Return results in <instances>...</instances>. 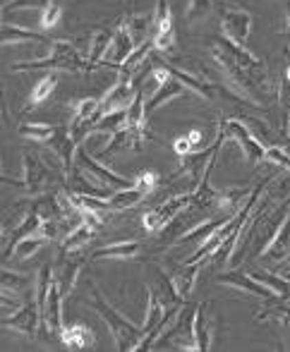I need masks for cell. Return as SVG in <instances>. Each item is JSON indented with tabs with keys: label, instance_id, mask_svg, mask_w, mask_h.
<instances>
[{
	"label": "cell",
	"instance_id": "cell-19",
	"mask_svg": "<svg viewBox=\"0 0 290 352\" xmlns=\"http://www.w3.org/2000/svg\"><path fill=\"white\" fill-rule=\"evenodd\" d=\"M209 307H211V302H199L197 311H194V345H197V350H202V352L211 350V343H214Z\"/></svg>",
	"mask_w": 290,
	"mask_h": 352
},
{
	"label": "cell",
	"instance_id": "cell-4",
	"mask_svg": "<svg viewBox=\"0 0 290 352\" xmlns=\"http://www.w3.org/2000/svg\"><path fill=\"white\" fill-rule=\"evenodd\" d=\"M194 311H197V305L180 307L173 326L163 331L161 338L156 340V345L175 343L180 350H197V345H194Z\"/></svg>",
	"mask_w": 290,
	"mask_h": 352
},
{
	"label": "cell",
	"instance_id": "cell-26",
	"mask_svg": "<svg viewBox=\"0 0 290 352\" xmlns=\"http://www.w3.org/2000/svg\"><path fill=\"white\" fill-rule=\"evenodd\" d=\"M168 72L173 74V77H178L180 82L187 87V91H192L194 96H204V98H214V94H216V87L214 84H209V82H204V79H199V77H194V74H189V72H185V70H180V67H175V65H163Z\"/></svg>",
	"mask_w": 290,
	"mask_h": 352
},
{
	"label": "cell",
	"instance_id": "cell-40",
	"mask_svg": "<svg viewBox=\"0 0 290 352\" xmlns=\"http://www.w3.org/2000/svg\"><path fill=\"white\" fill-rule=\"evenodd\" d=\"M249 274H252L259 283H264V285H269L271 290H276L278 295L290 292V280L286 276H276V274H271V271H249Z\"/></svg>",
	"mask_w": 290,
	"mask_h": 352
},
{
	"label": "cell",
	"instance_id": "cell-9",
	"mask_svg": "<svg viewBox=\"0 0 290 352\" xmlns=\"http://www.w3.org/2000/svg\"><path fill=\"white\" fill-rule=\"evenodd\" d=\"M0 324L5 326V329L14 331V333H22L27 336V338H34L39 331V326L43 324V316H41V307H39L37 300H29L24 302L22 307H19L17 311H12V316H3V321Z\"/></svg>",
	"mask_w": 290,
	"mask_h": 352
},
{
	"label": "cell",
	"instance_id": "cell-37",
	"mask_svg": "<svg viewBox=\"0 0 290 352\" xmlns=\"http://www.w3.org/2000/svg\"><path fill=\"white\" fill-rule=\"evenodd\" d=\"M168 32H175L171 0H156V12H154V34H168Z\"/></svg>",
	"mask_w": 290,
	"mask_h": 352
},
{
	"label": "cell",
	"instance_id": "cell-2",
	"mask_svg": "<svg viewBox=\"0 0 290 352\" xmlns=\"http://www.w3.org/2000/svg\"><path fill=\"white\" fill-rule=\"evenodd\" d=\"M37 70H65V72H92V63L84 53L77 51L74 41L68 38H56L51 43V53L46 58L37 60H22L14 63L10 72H37Z\"/></svg>",
	"mask_w": 290,
	"mask_h": 352
},
{
	"label": "cell",
	"instance_id": "cell-17",
	"mask_svg": "<svg viewBox=\"0 0 290 352\" xmlns=\"http://www.w3.org/2000/svg\"><path fill=\"white\" fill-rule=\"evenodd\" d=\"M84 261H87V256H84L79 250L77 252H60V271H56V278H58L65 295H68V292H72V287H74V283H77V276H79V271H82Z\"/></svg>",
	"mask_w": 290,
	"mask_h": 352
},
{
	"label": "cell",
	"instance_id": "cell-44",
	"mask_svg": "<svg viewBox=\"0 0 290 352\" xmlns=\"http://www.w3.org/2000/svg\"><path fill=\"white\" fill-rule=\"evenodd\" d=\"M264 161L273 163V166H278L286 173H290V153L286 151V146H269L267 158H264Z\"/></svg>",
	"mask_w": 290,
	"mask_h": 352
},
{
	"label": "cell",
	"instance_id": "cell-32",
	"mask_svg": "<svg viewBox=\"0 0 290 352\" xmlns=\"http://www.w3.org/2000/svg\"><path fill=\"white\" fill-rule=\"evenodd\" d=\"M60 127L56 125H46V122H22L17 127V135L24 140H34V142H51L58 135Z\"/></svg>",
	"mask_w": 290,
	"mask_h": 352
},
{
	"label": "cell",
	"instance_id": "cell-8",
	"mask_svg": "<svg viewBox=\"0 0 290 352\" xmlns=\"http://www.w3.org/2000/svg\"><path fill=\"white\" fill-rule=\"evenodd\" d=\"M74 163H77L79 168H82L84 173H89L92 177H96L101 185L111 187L113 192L116 190H127V187H132L134 182L125 180L123 175H118V173H113L111 168L106 166V163H101L96 156H92V153L87 151V146L84 144H79L77 148V158H74Z\"/></svg>",
	"mask_w": 290,
	"mask_h": 352
},
{
	"label": "cell",
	"instance_id": "cell-51",
	"mask_svg": "<svg viewBox=\"0 0 290 352\" xmlns=\"http://www.w3.org/2000/svg\"><path fill=\"white\" fill-rule=\"evenodd\" d=\"M283 276H286V278L290 280V271H286V274H283Z\"/></svg>",
	"mask_w": 290,
	"mask_h": 352
},
{
	"label": "cell",
	"instance_id": "cell-39",
	"mask_svg": "<svg viewBox=\"0 0 290 352\" xmlns=\"http://www.w3.org/2000/svg\"><path fill=\"white\" fill-rule=\"evenodd\" d=\"M127 127V111H116V113H106V116L99 120L96 130L94 132H103V135H113V132Z\"/></svg>",
	"mask_w": 290,
	"mask_h": 352
},
{
	"label": "cell",
	"instance_id": "cell-16",
	"mask_svg": "<svg viewBox=\"0 0 290 352\" xmlns=\"http://www.w3.org/2000/svg\"><path fill=\"white\" fill-rule=\"evenodd\" d=\"M68 187L70 192H77V195H89V197H99V199H111L113 190L96 180L92 175H84V170L79 166L72 168V175L68 173Z\"/></svg>",
	"mask_w": 290,
	"mask_h": 352
},
{
	"label": "cell",
	"instance_id": "cell-11",
	"mask_svg": "<svg viewBox=\"0 0 290 352\" xmlns=\"http://www.w3.org/2000/svg\"><path fill=\"white\" fill-rule=\"evenodd\" d=\"M226 137L228 140H235L240 144V148L245 151V156L252 163H259L267 158V146L252 135L247 125L242 120H233V118H226Z\"/></svg>",
	"mask_w": 290,
	"mask_h": 352
},
{
	"label": "cell",
	"instance_id": "cell-14",
	"mask_svg": "<svg viewBox=\"0 0 290 352\" xmlns=\"http://www.w3.org/2000/svg\"><path fill=\"white\" fill-rule=\"evenodd\" d=\"M139 87H134L132 82H125V79H118L116 84H113L111 89H108V94L101 98V113L106 116V113H116V111H127L130 106H132L134 96H137Z\"/></svg>",
	"mask_w": 290,
	"mask_h": 352
},
{
	"label": "cell",
	"instance_id": "cell-34",
	"mask_svg": "<svg viewBox=\"0 0 290 352\" xmlns=\"http://www.w3.org/2000/svg\"><path fill=\"white\" fill-rule=\"evenodd\" d=\"M142 199H144V195L132 185V187H127V190H116V192H113L111 199H108V206H111L113 213H118V211L132 209V206H137Z\"/></svg>",
	"mask_w": 290,
	"mask_h": 352
},
{
	"label": "cell",
	"instance_id": "cell-22",
	"mask_svg": "<svg viewBox=\"0 0 290 352\" xmlns=\"http://www.w3.org/2000/svg\"><path fill=\"white\" fill-rule=\"evenodd\" d=\"M41 221L43 218L39 216L37 211H29L27 216L19 221V226L14 228V232H12V240L10 242H5V250H3V259H10V254H12V250H14V245H17L22 237H29V235H34V232H39V228H41Z\"/></svg>",
	"mask_w": 290,
	"mask_h": 352
},
{
	"label": "cell",
	"instance_id": "cell-47",
	"mask_svg": "<svg viewBox=\"0 0 290 352\" xmlns=\"http://www.w3.org/2000/svg\"><path fill=\"white\" fill-rule=\"evenodd\" d=\"M51 5V0H10L8 5H3V12H10V10H32V8H39V10H46Z\"/></svg>",
	"mask_w": 290,
	"mask_h": 352
},
{
	"label": "cell",
	"instance_id": "cell-48",
	"mask_svg": "<svg viewBox=\"0 0 290 352\" xmlns=\"http://www.w3.org/2000/svg\"><path fill=\"white\" fill-rule=\"evenodd\" d=\"M173 151L178 153V156L192 153V142H189V137H178V140L173 142Z\"/></svg>",
	"mask_w": 290,
	"mask_h": 352
},
{
	"label": "cell",
	"instance_id": "cell-30",
	"mask_svg": "<svg viewBox=\"0 0 290 352\" xmlns=\"http://www.w3.org/2000/svg\"><path fill=\"white\" fill-rule=\"evenodd\" d=\"M231 216H218V218H209L207 223H199V226H194L192 230L187 232V235H183L178 240V245H185V242H199L202 245L204 240H209V237L214 235V232L218 230V228L223 226V223L228 221Z\"/></svg>",
	"mask_w": 290,
	"mask_h": 352
},
{
	"label": "cell",
	"instance_id": "cell-13",
	"mask_svg": "<svg viewBox=\"0 0 290 352\" xmlns=\"http://www.w3.org/2000/svg\"><path fill=\"white\" fill-rule=\"evenodd\" d=\"M134 48H137V43H134V38L130 36L127 27H125L123 22H118L116 32H113L111 48H108L106 58H103L99 67H116V70H120V65H123V63L132 56Z\"/></svg>",
	"mask_w": 290,
	"mask_h": 352
},
{
	"label": "cell",
	"instance_id": "cell-20",
	"mask_svg": "<svg viewBox=\"0 0 290 352\" xmlns=\"http://www.w3.org/2000/svg\"><path fill=\"white\" fill-rule=\"evenodd\" d=\"M142 245L137 240H125V242H116V245L101 247L92 254V261H101V259H134L139 254Z\"/></svg>",
	"mask_w": 290,
	"mask_h": 352
},
{
	"label": "cell",
	"instance_id": "cell-43",
	"mask_svg": "<svg viewBox=\"0 0 290 352\" xmlns=\"http://www.w3.org/2000/svg\"><path fill=\"white\" fill-rule=\"evenodd\" d=\"M65 226H68V221H56V218H48V221H41L39 235H43L48 242H56L58 237L65 232Z\"/></svg>",
	"mask_w": 290,
	"mask_h": 352
},
{
	"label": "cell",
	"instance_id": "cell-41",
	"mask_svg": "<svg viewBox=\"0 0 290 352\" xmlns=\"http://www.w3.org/2000/svg\"><path fill=\"white\" fill-rule=\"evenodd\" d=\"M209 12H211V0H187V8H185L187 22H197V19L207 17Z\"/></svg>",
	"mask_w": 290,
	"mask_h": 352
},
{
	"label": "cell",
	"instance_id": "cell-54",
	"mask_svg": "<svg viewBox=\"0 0 290 352\" xmlns=\"http://www.w3.org/2000/svg\"><path fill=\"white\" fill-rule=\"evenodd\" d=\"M288 24H290V12H288Z\"/></svg>",
	"mask_w": 290,
	"mask_h": 352
},
{
	"label": "cell",
	"instance_id": "cell-12",
	"mask_svg": "<svg viewBox=\"0 0 290 352\" xmlns=\"http://www.w3.org/2000/svg\"><path fill=\"white\" fill-rule=\"evenodd\" d=\"M221 32L223 38L245 46L249 32H252V14L242 8H226L221 12Z\"/></svg>",
	"mask_w": 290,
	"mask_h": 352
},
{
	"label": "cell",
	"instance_id": "cell-6",
	"mask_svg": "<svg viewBox=\"0 0 290 352\" xmlns=\"http://www.w3.org/2000/svg\"><path fill=\"white\" fill-rule=\"evenodd\" d=\"M22 180H24V192H29L32 197H39L53 185V170L43 163V158L39 153L24 151Z\"/></svg>",
	"mask_w": 290,
	"mask_h": 352
},
{
	"label": "cell",
	"instance_id": "cell-18",
	"mask_svg": "<svg viewBox=\"0 0 290 352\" xmlns=\"http://www.w3.org/2000/svg\"><path fill=\"white\" fill-rule=\"evenodd\" d=\"M48 144H51V148L58 153V158H60V163H63L65 173H72V168L77 166V163H74V158H77L79 144L74 142V137H72V135H70V127L60 125L58 135L53 137V140L48 142Z\"/></svg>",
	"mask_w": 290,
	"mask_h": 352
},
{
	"label": "cell",
	"instance_id": "cell-42",
	"mask_svg": "<svg viewBox=\"0 0 290 352\" xmlns=\"http://www.w3.org/2000/svg\"><path fill=\"white\" fill-rule=\"evenodd\" d=\"M0 280H3V292H10V290L19 292V290H24V287L29 285V278H27V276L17 274V271H8V269L3 271Z\"/></svg>",
	"mask_w": 290,
	"mask_h": 352
},
{
	"label": "cell",
	"instance_id": "cell-24",
	"mask_svg": "<svg viewBox=\"0 0 290 352\" xmlns=\"http://www.w3.org/2000/svg\"><path fill=\"white\" fill-rule=\"evenodd\" d=\"M257 321H276V324H290V292L278 295L276 300H269V307H262Z\"/></svg>",
	"mask_w": 290,
	"mask_h": 352
},
{
	"label": "cell",
	"instance_id": "cell-36",
	"mask_svg": "<svg viewBox=\"0 0 290 352\" xmlns=\"http://www.w3.org/2000/svg\"><path fill=\"white\" fill-rule=\"evenodd\" d=\"M58 87V77L53 72H48L46 77H41L37 82V87L32 89V96H29V108H37L39 103H43L46 98H51V94Z\"/></svg>",
	"mask_w": 290,
	"mask_h": 352
},
{
	"label": "cell",
	"instance_id": "cell-21",
	"mask_svg": "<svg viewBox=\"0 0 290 352\" xmlns=\"http://www.w3.org/2000/svg\"><path fill=\"white\" fill-rule=\"evenodd\" d=\"M60 338L63 343L68 345L70 350H87L94 345V331L89 329L87 324H74V326H68L60 331Z\"/></svg>",
	"mask_w": 290,
	"mask_h": 352
},
{
	"label": "cell",
	"instance_id": "cell-50",
	"mask_svg": "<svg viewBox=\"0 0 290 352\" xmlns=\"http://www.w3.org/2000/svg\"><path fill=\"white\" fill-rule=\"evenodd\" d=\"M286 79H290V65H288V70H286Z\"/></svg>",
	"mask_w": 290,
	"mask_h": 352
},
{
	"label": "cell",
	"instance_id": "cell-1",
	"mask_svg": "<svg viewBox=\"0 0 290 352\" xmlns=\"http://www.w3.org/2000/svg\"><path fill=\"white\" fill-rule=\"evenodd\" d=\"M209 53L221 67L223 77H226V87L235 96L247 101L249 106H267L271 98L273 84L269 79V67L262 58H257L252 51L228 41V38L211 41Z\"/></svg>",
	"mask_w": 290,
	"mask_h": 352
},
{
	"label": "cell",
	"instance_id": "cell-15",
	"mask_svg": "<svg viewBox=\"0 0 290 352\" xmlns=\"http://www.w3.org/2000/svg\"><path fill=\"white\" fill-rule=\"evenodd\" d=\"M63 287H60L58 278L53 276V283H51V292H48V300H46V307L41 309V316H43V329H48L51 333H58L63 331Z\"/></svg>",
	"mask_w": 290,
	"mask_h": 352
},
{
	"label": "cell",
	"instance_id": "cell-31",
	"mask_svg": "<svg viewBox=\"0 0 290 352\" xmlns=\"http://www.w3.org/2000/svg\"><path fill=\"white\" fill-rule=\"evenodd\" d=\"M197 276H199V264H187L185 261L183 266H178V269L171 274V278L175 283V287H178L180 297L189 295V292L194 290V283H197Z\"/></svg>",
	"mask_w": 290,
	"mask_h": 352
},
{
	"label": "cell",
	"instance_id": "cell-28",
	"mask_svg": "<svg viewBox=\"0 0 290 352\" xmlns=\"http://www.w3.org/2000/svg\"><path fill=\"white\" fill-rule=\"evenodd\" d=\"M111 41H113V32H106V29H96L92 36V41H89V63H92V70H96L99 65H101V60L106 58L108 48H111Z\"/></svg>",
	"mask_w": 290,
	"mask_h": 352
},
{
	"label": "cell",
	"instance_id": "cell-27",
	"mask_svg": "<svg viewBox=\"0 0 290 352\" xmlns=\"http://www.w3.org/2000/svg\"><path fill=\"white\" fill-rule=\"evenodd\" d=\"M123 24L127 27L130 36L134 38V43H144L147 41V34H154V14L139 12V14H127L123 19Z\"/></svg>",
	"mask_w": 290,
	"mask_h": 352
},
{
	"label": "cell",
	"instance_id": "cell-35",
	"mask_svg": "<svg viewBox=\"0 0 290 352\" xmlns=\"http://www.w3.org/2000/svg\"><path fill=\"white\" fill-rule=\"evenodd\" d=\"M125 148H134V137L127 127H123V130L108 135V144L103 148H99L96 156H113V153L125 151Z\"/></svg>",
	"mask_w": 290,
	"mask_h": 352
},
{
	"label": "cell",
	"instance_id": "cell-49",
	"mask_svg": "<svg viewBox=\"0 0 290 352\" xmlns=\"http://www.w3.org/2000/svg\"><path fill=\"white\" fill-rule=\"evenodd\" d=\"M187 137H189V142H192V148H197L199 144L204 142V135H202V132H199V130H192V132H189Z\"/></svg>",
	"mask_w": 290,
	"mask_h": 352
},
{
	"label": "cell",
	"instance_id": "cell-7",
	"mask_svg": "<svg viewBox=\"0 0 290 352\" xmlns=\"http://www.w3.org/2000/svg\"><path fill=\"white\" fill-rule=\"evenodd\" d=\"M152 77L156 79V91H154L147 101V118H152L161 106H166L168 101H173V98L183 96V94L187 91V87H185L178 77H173L166 67H154Z\"/></svg>",
	"mask_w": 290,
	"mask_h": 352
},
{
	"label": "cell",
	"instance_id": "cell-55",
	"mask_svg": "<svg viewBox=\"0 0 290 352\" xmlns=\"http://www.w3.org/2000/svg\"><path fill=\"white\" fill-rule=\"evenodd\" d=\"M5 3H8V0H5Z\"/></svg>",
	"mask_w": 290,
	"mask_h": 352
},
{
	"label": "cell",
	"instance_id": "cell-46",
	"mask_svg": "<svg viewBox=\"0 0 290 352\" xmlns=\"http://www.w3.org/2000/svg\"><path fill=\"white\" fill-rule=\"evenodd\" d=\"M60 14H63V5L60 3H51L46 10H41V29L51 32V29L60 22Z\"/></svg>",
	"mask_w": 290,
	"mask_h": 352
},
{
	"label": "cell",
	"instance_id": "cell-53",
	"mask_svg": "<svg viewBox=\"0 0 290 352\" xmlns=\"http://www.w3.org/2000/svg\"><path fill=\"white\" fill-rule=\"evenodd\" d=\"M51 3H63V0H51Z\"/></svg>",
	"mask_w": 290,
	"mask_h": 352
},
{
	"label": "cell",
	"instance_id": "cell-29",
	"mask_svg": "<svg viewBox=\"0 0 290 352\" xmlns=\"http://www.w3.org/2000/svg\"><path fill=\"white\" fill-rule=\"evenodd\" d=\"M288 254H290V216L283 221V226L278 228L276 237H273L271 245H269L267 252H264V256H269V259H273V261H283Z\"/></svg>",
	"mask_w": 290,
	"mask_h": 352
},
{
	"label": "cell",
	"instance_id": "cell-25",
	"mask_svg": "<svg viewBox=\"0 0 290 352\" xmlns=\"http://www.w3.org/2000/svg\"><path fill=\"white\" fill-rule=\"evenodd\" d=\"M94 235H96V228L89 226V223L79 221L77 226L72 228V230L65 235L63 245H60V252H77V250H84V247L89 245V242L94 240Z\"/></svg>",
	"mask_w": 290,
	"mask_h": 352
},
{
	"label": "cell",
	"instance_id": "cell-5",
	"mask_svg": "<svg viewBox=\"0 0 290 352\" xmlns=\"http://www.w3.org/2000/svg\"><path fill=\"white\" fill-rule=\"evenodd\" d=\"M194 201V192H183V195H175V197H168L163 204H158L156 209L147 211L142 218L144 223V230L147 232H158L173 221L178 213H183L185 209H189Z\"/></svg>",
	"mask_w": 290,
	"mask_h": 352
},
{
	"label": "cell",
	"instance_id": "cell-3",
	"mask_svg": "<svg viewBox=\"0 0 290 352\" xmlns=\"http://www.w3.org/2000/svg\"><path fill=\"white\" fill-rule=\"evenodd\" d=\"M89 287H92V307L96 309V314L106 321L108 329H111L118 350L120 352H134V350H137V345L142 343V338H144L142 326L132 324L127 316L120 314L116 307L108 305V300L101 295V290H99L94 280H89Z\"/></svg>",
	"mask_w": 290,
	"mask_h": 352
},
{
	"label": "cell",
	"instance_id": "cell-10",
	"mask_svg": "<svg viewBox=\"0 0 290 352\" xmlns=\"http://www.w3.org/2000/svg\"><path fill=\"white\" fill-rule=\"evenodd\" d=\"M221 285H228V287H235V290L240 292H249V295L259 297V300H276L278 292L271 290L269 285H264V283H259L254 278L249 271H238V269H228V274H221L216 278Z\"/></svg>",
	"mask_w": 290,
	"mask_h": 352
},
{
	"label": "cell",
	"instance_id": "cell-33",
	"mask_svg": "<svg viewBox=\"0 0 290 352\" xmlns=\"http://www.w3.org/2000/svg\"><path fill=\"white\" fill-rule=\"evenodd\" d=\"M156 278H158V300H161V305L166 307V309H171V307H178L180 305V292L178 287H175V283L171 276L166 274L163 269H156Z\"/></svg>",
	"mask_w": 290,
	"mask_h": 352
},
{
	"label": "cell",
	"instance_id": "cell-52",
	"mask_svg": "<svg viewBox=\"0 0 290 352\" xmlns=\"http://www.w3.org/2000/svg\"><path fill=\"white\" fill-rule=\"evenodd\" d=\"M288 137H290V118H288Z\"/></svg>",
	"mask_w": 290,
	"mask_h": 352
},
{
	"label": "cell",
	"instance_id": "cell-23",
	"mask_svg": "<svg viewBox=\"0 0 290 352\" xmlns=\"http://www.w3.org/2000/svg\"><path fill=\"white\" fill-rule=\"evenodd\" d=\"M0 38H3V46H10V43H51L43 34L34 32V29H24L19 24H3Z\"/></svg>",
	"mask_w": 290,
	"mask_h": 352
},
{
	"label": "cell",
	"instance_id": "cell-45",
	"mask_svg": "<svg viewBox=\"0 0 290 352\" xmlns=\"http://www.w3.org/2000/svg\"><path fill=\"white\" fill-rule=\"evenodd\" d=\"M156 185H158V175L154 170H142L137 175V180H134V187H137L144 197L152 195V192L156 190Z\"/></svg>",
	"mask_w": 290,
	"mask_h": 352
},
{
	"label": "cell",
	"instance_id": "cell-38",
	"mask_svg": "<svg viewBox=\"0 0 290 352\" xmlns=\"http://www.w3.org/2000/svg\"><path fill=\"white\" fill-rule=\"evenodd\" d=\"M46 242H48L46 237L39 235V232H34V235H29V237H22V240L14 245L12 256H14V259H29V256L37 254V252L41 250Z\"/></svg>",
	"mask_w": 290,
	"mask_h": 352
}]
</instances>
